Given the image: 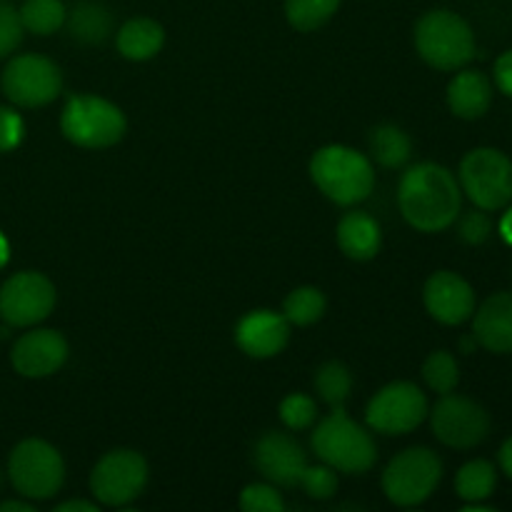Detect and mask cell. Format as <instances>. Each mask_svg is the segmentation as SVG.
Listing matches in <instances>:
<instances>
[{
    "mask_svg": "<svg viewBox=\"0 0 512 512\" xmlns=\"http://www.w3.org/2000/svg\"><path fill=\"white\" fill-rule=\"evenodd\" d=\"M398 208L408 225L420 233H440L460 218L463 190L448 168L418 163L400 178Z\"/></svg>",
    "mask_w": 512,
    "mask_h": 512,
    "instance_id": "1",
    "label": "cell"
},
{
    "mask_svg": "<svg viewBox=\"0 0 512 512\" xmlns=\"http://www.w3.org/2000/svg\"><path fill=\"white\" fill-rule=\"evenodd\" d=\"M310 178L335 205H358L375 188V168L368 155L348 145H325L310 160Z\"/></svg>",
    "mask_w": 512,
    "mask_h": 512,
    "instance_id": "2",
    "label": "cell"
},
{
    "mask_svg": "<svg viewBox=\"0 0 512 512\" xmlns=\"http://www.w3.org/2000/svg\"><path fill=\"white\" fill-rule=\"evenodd\" d=\"M313 450L325 465L338 473L363 475L378 460V445L373 435L355 423L343 410H333L325 420H320L313 433Z\"/></svg>",
    "mask_w": 512,
    "mask_h": 512,
    "instance_id": "3",
    "label": "cell"
},
{
    "mask_svg": "<svg viewBox=\"0 0 512 512\" xmlns=\"http://www.w3.org/2000/svg\"><path fill=\"white\" fill-rule=\"evenodd\" d=\"M418 55L435 70H460L475 58V35L453 10H430L415 25Z\"/></svg>",
    "mask_w": 512,
    "mask_h": 512,
    "instance_id": "4",
    "label": "cell"
},
{
    "mask_svg": "<svg viewBox=\"0 0 512 512\" xmlns=\"http://www.w3.org/2000/svg\"><path fill=\"white\" fill-rule=\"evenodd\" d=\"M128 130L123 110L100 95H70L60 113V133L78 148H110Z\"/></svg>",
    "mask_w": 512,
    "mask_h": 512,
    "instance_id": "5",
    "label": "cell"
},
{
    "mask_svg": "<svg viewBox=\"0 0 512 512\" xmlns=\"http://www.w3.org/2000/svg\"><path fill=\"white\" fill-rule=\"evenodd\" d=\"M443 480V460L430 448H408L383 473V493L398 508L423 505Z\"/></svg>",
    "mask_w": 512,
    "mask_h": 512,
    "instance_id": "6",
    "label": "cell"
},
{
    "mask_svg": "<svg viewBox=\"0 0 512 512\" xmlns=\"http://www.w3.org/2000/svg\"><path fill=\"white\" fill-rule=\"evenodd\" d=\"M8 478L25 500H50L63 488L65 463L53 445L28 438L10 453Z\"/></svg>",
    "mask_w": 512,
    "mask_h": 512,
    "instance_id": "7",
    "label": "cell"
},
{
    "mask_svg": "<svg viewBox=\"0 0 512 512\" xmlns=\"http://www.w3.org/2000/svg\"><path fill=\"white\" fill-rule=\"evenodd\" d=\"M460 190L480 210L512 203V160L495 148H475L460 163Z\"/></svg>",
    "mask_w": 512,
    "mask_h": 512,
    "instance_id": "8",
    "label": "cell"
},
{
    "mask_svg": "<svg viewBox=\"0 0 512 512\" xmlns=\"http://www.w3.org/2000/svg\"><path fill=\"white\" fill-rule=\"evenodd\" d=\"M148 485V463L140 453L118 448L105 453L90 473V493L105 508H125Z\"/></svg>",
    "mask_w": 512,
    "mask_h": 512,
    "instance_id": "9",
    "label": "cell"
},
{
    "mask_svg": "<svg viewBox=\"0 0 512 512\" xmlns=\"http://www.w3.org/2000/svg\"><path fill=\"white\" fill-rule=\"evenodd\" d=\"M63 90V73L45 55H15L3 70V93L20 108H43Z\"/></svg>",
    "mask_w": 512,
    "mask_h": 512,
    "instance_id": "10",
    "label": "cell"
},
{
    "mask_svg": "<svg viewBox=\"0 0 512 512\" xmlns=\"http://www.w3.org/2000/svg\"><path fill=\"white\" fill-rule=\"evenodd\" d=\"M428 398L423 390L408 380L385 385L365 410V423L383 435H408L428 418Z\"/></svg>",
    "mask_w": 512,
    "mask_h": 512,
    "instance_id": "11",
    "label": "cell"
},
{
    "mask_svg": "<svg viewBox=\"0 0 512 512\" xmlns=\"http://www.w3.org/2000/svg\"><path fill=\"white\" fill-rule=\"evenodd\" d=\"M428 415L433 435L448 448H475L490 435L488 410L475 400L463 398V395H440V400Z\"/></svg>",
    "mask_w": 512,
    "mask_h": 512,
    "instance_id": "12",
    "label": "cell"
},
{
    "mask_svg": "<svg viewBox=\"0 0 512 512\" xmlns=\"http://www.w3.org/2000/svg\"><path fill=\"white\" fill-rule=\"evenodd\" d=\"M55 308V285L35 270L15 273L0 285V315L13 328H33Z\"/></svg>",
    "mask_w": 512,
    "mask_h": 512,
    "instance_id": "13",
    "label": "cell"
},
{
    "mask_svg": "<svg viewBox=\"0 0 512 512\" xmlns=\"http://www.w3.org/2000/svg\"><path fill=\"white\" fill-rule=\"evenodd\" d=\"M253 463L265 483L275 485V488H295L308 468V455L293 435L270 430V433L260 435V440L255 443Z\"/></svg>",
    "mask_w": 512,
    "mask_h": 512,
    "instance_id": "14",
    "label": "cell"
},
{
    "mask_svg": "<svg viewBox=\"0 0 512 512\" xmlns=\"http://www.w3.org/2000/svg\"><path fill=\"white\" fill-rule=\"evenodd\" d=\"M68 360V340L58 330L35 328L20 335L10 350V363L23 378H50Z\"/></svg>",
    "mask_w": 512,
    "mask_h": 512,
    "instance_id": "15",
    "label": "cell"
},
{
    "mask_svg": "<svg viewBox=\"0 0 512 512\" xmlns=\"http://www.w3.org/2000/svg\"><path fill=\"white\" fill-rule=\"evenodd\" d=\"M423 300L428 313L443 325H463L475 313V290L453 270H438L430 275Z\"/></svg>",
    "mask_w": 512,
    "mask_h": 512,
    "instance_id": "16",
    "label": "cell"
},
{
    "mask_svg": "<svg viewBox=\"0 0 512 512\" xmlns=\"http://www.w3.org/2000/svg\"><path fill=\"white\" fill-rule=\"evenodd\" d=\"M235 343L248 358H275L290 343L288 318L273 310H250L235 325Z\"/></svg>",
    "mask_w": 512,
    "mask_h": 512,
    "instance_id": "17",
    "label": "cell"
},
{
    "mask_svg": "<svg viewBox=\"0 0 512 512\" xmlns=\"http://www.w3.org/2000/svg\"><path fill=\"white\" fill-rule=\"evenodd\" d=\"M473 335L480 348L498 355L512 353V293H495L475 310Z\"/></svg>",
    "mask_w": 512,
    "mask_h": 512,
    "instance_id": "18",
    "label": "cell"
},
{
    "mask_svg": "<svg viewBox=\"0 0 512 512\" xmlns=\"http://www.w3.org/2000/svg\"><path fill=\"white\" fill-rule=\"evenodd\" d=\"M493 103V85L480 70H460L448 85L450 113L463 120H478Z\"/></svg>",
    "mask_w": 512,
    "mask_h": 512,
    "instance_id": "19",
    "label": "cell"
},
{
    "mask_svg": "<svg viewBox=\"0 0 512 512\" xmlns=\"http://www.w3.org/2000/svg\"><path fill=\"white\" fill-rule=\"evenodd\" d=\"M338 245L350 260H373L380 253V225L373 215L360 213H345L338 223Z\"/></svg>",
    "mask_w": 512,
    "mask_h": 512,
    "instance_id": "20",
    "label": "cell"
},
{
    "mask_svg": "<svg viewBox=\"0 0 512 512\" xmlns=\"http://www.w3.org/2000/svg\"><path fill=\"white\" fill-rule=\"evenodd\" d=\"M115 45H118V53L123 58L143 63V60L155 58L163 50L165 30L153 18H130L128 23L120 25Z\"/></svg>",
    "mask_w": 512,
    "mask_h": 512,
    "instance_id": "21",
    "label": "cell"
},
{
    "mask_svg": "<svg viewBox=\"0 0 512 512\" xmlns=\"http://www.w3.org/2000/svg\"><path fill=\"white\" fill-rule=\"evenodd\" d=\"M70 38L80 45H100L113 33V15L98 0H83L65 18Z\"/></svg>",
    "mask_w": 512,
    "mask_h": 512,
    "instance_id": "22",
    "label": "cell"
},
{
    "mask_svg": "<svg viewBox=\"0 0 512 512\" xmlns=\"http://www.w3.org/2000/svg\"><path fill=\"white\" fill-rule=\"evenodd\" d=\"M368 143L375 163L390 170L403 168L410 160V155H413V140L398 125H378V128L370 130Z\"/></svg>",
    "mask_w": 512,
    "mask_h": 512,
    "instance_id": "23",
    "label": "cell"
},
{
    "mask_svg": "<svg viewBox=\"0 0 512 512\" xmlns=\"http://www.w3.org/2000/svg\"><path fill=\"white\" fill-rule=\"evenodd\" d=\"M498 473L488 460H470L455 475V493L465 503H485L495 493Z\"/></svg>",
    "mask_w": 512,
    "mask_h": 512,
    "instance_id": "24",
    "label": "cell"
},
{
    "mask_svg": "<svg viewBox=\"0 0 512 512\" xmlns=\"http://www.w3.org/2000/svg\"><path fill=\"white\" fill-rule=\"evenodd\" d=\"M313 383L320 398H323L330 408L343 410L350 398V390H353V373L348 370V365L338 363V360H328V363H323L315 370Z\"/></svg>",
    "mask_w": 512,
    "mask_h": 512,
    "instance_id": "25",
    "label": "cell"
},
{
    "mask_svg": "<svg viewBox=\"0 0 512 512\" xmlns=\"http://www.w3.org/2000/svg\"><path fill=\"white\" fill-rule=\"evenodd\" d=\"M18 13L23 28L33 35L58 33L68 18L63 0H25Z\"/></svg>",
    "mask_w": 512,
    "mask_h": 512,
    "instance_id": "26",
    "label": "cell"
},
{
    "mask_svg": "<svg viewBox=\"0 0 512 512\" xmlns=\"http://www.w3.org/2000/svg\"><path fill=\"white\" fill-rule=\"evenodd\" d=\"M328 308V300L313 285H303V288H295L293 293L285 298L283 303V315L288 318L290 325L295 328H308V325L318 323L325 315Z\"/></svg>",
    "mask_w": 512,
    "mask_h": 512,
    "instance_id": "27",
    "label": "cell"
},
{
    "mask_svg": "<svg viewBox=\"0 0 512 512\" xmlns=\"http://www.w3.org/2000/svg\"><path fill=\"white\" fill-rule=\"evenodd\" d=\"M340 0H285L288 23L300 33L318 30L338 13Z\"/></svg>",
    "mask_w": 512,
    "mask_h": 512,
    "instance_id": "28",
    "label": "cell"
},
{
    "mask_svg": "<svg viewBox=\"0 0 512 512\" xmlns=\"http://www.w3.org/2000/svg\"><path fill=\"white\" fill-rule=\"evenodd\" d=\"M423 378L430 390L438 395H448L458 388L460 383V368L458 360L448 353V350H435L425 358L423 363Z\"/></svg>",
    "mask_w": 512,
    "mask_h": 512,
    "instance_id": "29",
    "label": "cell"
},
{
    "mask_svg": "<svg viewBox=\"0 0 512 512\" xmlns=\"http://www.w3.org/2000/svg\"><path fill=\"white\" fill-rule=\"evenodd\" d=\"M280 420L288 430H308L318 420V405L310 395L293 393L280 403Z\"/></svg>",
    "mask_w": 512,
    "mask_h": 512,
    "instance_id": "30",
    "label": "cell"
},
{
    "mask_svg": "<svg viewBox=\"0 0 512 512\" xmlns=\"http://www.w3.org/2000/svg\"><path fill=\"white\" fill-rule=\"evenodd\" d=\"M240 510L243 512H283L285 500L278 488L270 483H253L240 493Z\"/></svg>",
    "mask_w": 512,
    "mask_h": 512,
    "instance_id": "31",
    "label": "cell"
},
{
    "mask_svg": "<svg viewBox=\"0 0 512 512\" xmlns=\"http://www.w3.org/2000/svg\"><path fill=\"white\" fill-rule=\"evenodd\" d=\"M300 488L313 500H330L338 493V470L330 465H308L300 478Z\"/></svg>",
    "mask_w": 512,
    "mask_h": 512,
    "instance_id": "32",
    "label": "cell"
},
{
    "mask_svg": "<svg viewBox=\"0 0 512 512\" xmlns=\"http://www.w3.org/2000/svg\"><path fill=\"white\" fill-rule=\"evenodd\" d=\"M23 23H20V13L15 5L8 0H0V58L15 53L20 43H23Z\"/></svg>",
    "mask_w": 512,
    "mask_h": 512,
    "instance_id": "33",
    "label": "cell"
},
{
    "mask_svg": "<svg viewBox=\"0 0 512 512\" xmlns=\"http://www.w3.org/2000/svg\"><path fill=\"white\" fill-rule=\"evenodd\" d=\"M458 233L463 243L483 245L485 240L490 238V233H493V223H490V218L485 215V210H470V213H465L463 218H460Z\"/></svg>",
    "mask_w": 512,
    "mask_h": 512,
    "instance_id": "34",
    "label": "cell"
},
{
    "mask_svg": "<svg viewBox=\"0 0 512 512\" xmlns=\"http://www.w3.org/2000/svg\"><path fill=\"white\" fill-rule=\"evenodd\" d=\"M25 135V123L13 108H0V153H10L20 145Z\"/></svg>",
    "mask_w": 512,
    "mask_h": 512,
    "instance_id": "35",
    "label": "cell"
},
{
    "mask_svg": "<svg viewBox=\"0 0 512 512\" xmlns=\"http://www.w3.org/2000/svg\"><path fill=\"white\" fill-rule=\"evenodd\" d=\"M495 83L508 98H512V50L503 53L495 63Z\"/></svg>",
    "mask_w": 512,
    "mask_h": 512,
    "instance_id": "36",
    "label": "cell"
},
{
    "mask_svg": "<svg viewBox=\"0 0 512 512\" xmlns=\"http://www.w3.org/2000/svg\"><path fill=\"white\" fill-rule=\"evenodd\" d=\"M55 512H98V505L88 500H68V503L55 505Z\"/></svg>",
    "mask_w": 512,
    "mask_h": 512,
    "instance_id": "37",
    "label": "cell"
},
{
    "mask_svg": "<svg viewBox=\"0 0 512 512\" xmlns=\"http://www.w3.org/2000/svg\"><path fill=\"white\" fill-rule=\"evenodd\" d=\"M498 458H500V468H503V473L512 480V438L505 440L503 448H500V453H498Z\"/></svg>",
    "mask_w": 512,
    "mask_h": 512,
    "instance_id": "38",
    "label": "cell"
},
{
    "mask_svg": "<svg viewBox=\"0 0 512 512\" xmlns=\"http://www.w3.org/2000/svg\"><path fill=\"white\" fill-rule=\"evenodd\" d=\"M0 512H33V505L25 500H5L0 503Z\"/></svg>",
    "mask_w": 512,
    "mask_h": 512,
    "instance_id": "39",
    "label": "cell"
},
{
    "mask_svg": "<svg viewBox=\"0 0 512 512\" xmlns=\"http://www.w3.org/2000/svg\"><path fill=\"white\" fill-rule=\"evenodd\" d=\"M500 233H503V238L512 245V210H508V213H505L503 223H500Z\"/></svg>",
    "mask_w": 512,
    "mask_h": 512,
    "instance_id": "40",
    "label": "cell"
},
{
    "mask_svg": "<svg viewBox=\"0 0 512 512\" xmlns=\"http://www.w3.org/2000/svg\"><path fill=\"white\" fill-rule=\"evenodd\" d=\"M475 348H478V340H475V335H473V333H470V335H465V338L460 340V350H463L465 355L475 353Z\"/></svg>",
    "mask_w": 512,
    "mask_h": 512,
    "instance_id": "41",
    "label": "cell"
},
{
    "mask_svg": "<svg viewBox=\"0 0 512 512\" xmlns=\"http://www.w3.org/2000/svg\"><path fill=\"white\" fill-rule=\"evenodd\" d=\"M8 258H10V245H8V240H5V235L0 233V268L8 263Z\"/></svg>",
    "mask_w": 512,
    "mask_h": 512,
    "instance_id": "42",
    "label": "cell"
},
{
    "mask_svg": "<svg viewBox=\"0 0 512 512\" xmlns=\"http://www.w3.org/2000/svg\"><path fill=\"white\" fill-rule=\"evenodd\" d=\"M0 480H3V478H0Z\"/></svg>",
    "mask_w": 512,
    "mask_h": 512,
    "instance_id": "43",
    "label": "cell"
}]
</instances>
